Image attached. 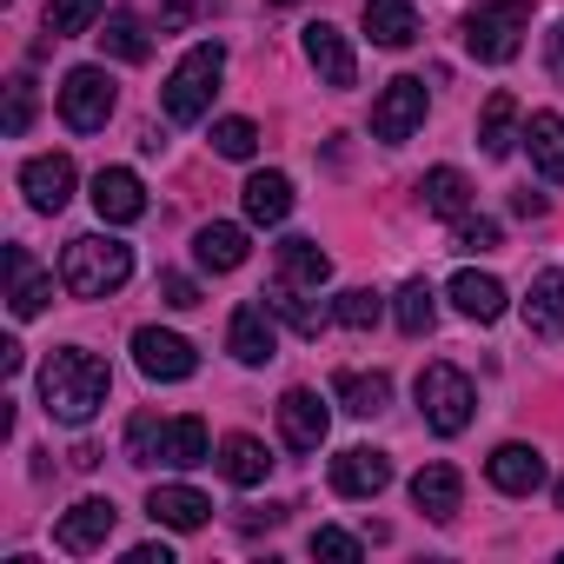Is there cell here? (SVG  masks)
<instances>
[{
    "label": "cell",
    "mask_w": 564,
    "mask_h": 564,
    "mask_svg": "<svg viewBox=\"0 0 564 564\" xmlns=\"http://www.w3.org/2000/svg\"><path fill=\"white\" fill-rule=\"evenodd\" d=\"M107 392H113V372H107L100 352L61 346V352L41 366V405H47V419H61V425H87V419L107 405Z\"/></svg>",
    "instance_id": "obj_1"
},
{
    "label": "cell",
    "mask_w": 564,
    "mask_h": 564,
    "mask_svg": "<svg viewBox=\"0 0 564 564\" xmlns=\"http://www.w3.org/2000/svg\"><path fill=\"white\" fill-rule=\"evenodd\" d=\"M127 279H133V246L127 239H113V232L67 239V252H61V286L74 300H107V293L127 286Z\"/></svg>",
    "instance_id": "obj_2"
},
{
    "label": "cell",
    "mask_w": 564,
    "mask_h": 564,
    "mask_svg": "<svg viewBox=\"0 0 564 564\" xmlns=\"http://www.w3.org/2000/svg\"><path fill=\"white\" fill-rule=\"evenodd\" d=\"M219 74H226V47H219V41L186 47V61H180V67L166 74V87H160L166 120H173V127L206 120V107H213V94H219Z\"/></svg>",
    "instance_id": "obj_3"
},
{
    "label": "cell",
    "mask_w": 564,
    "mask_h": 564,
    "mask_svg": "<svg viewBox=\"0 0 564 564\" xmlns=\"http://www.w3.org/2000/svg\"><path fill=\"white\" fill-rule=\"evenodd\" d=\"M524 34H531V0H478L465 14V47L485 67H505L524 47Z\"/></svg>",
    "instance_id": "obj_4"
},
{
    "label": "cell",
    "mask_w": 564,
    "mask_h": 564,
    "mask_svg": "<svg viewBox=\"0 0 564 564\" xmlns=\"http://www.w3.org/2000/svg\"><path fill=\"white\" fill-rule=\"evenodd\" d=\"M471 405H478V392H471V379L458 366H425L419 372V412H425V425L438 438H458L471 425Z\"/></svg>",
    "instance_id": "obj_5"
},
{
    "label": "cell",
    "mask_w": 564,
    "mask_h": 564,
    "mask_svg": "<svg viewBox=\"0 0 564 564\" xmlns=\"http://www.w3.org/2000/svg\"><path fill=\"white\" fill-rule=\"evenodd\" d=\"M61 120L74 133H100L113 120V80H107V67H74L61 80Z\"/></svg>",
    "instance_id": "obj_6"
},
{
    "label": "cell",
    "mask_w": 564,
    "mask_h": 564,
    "mask_svg": "<svg viewBox=\"0 0 564 564\" xmlns=\"http://www.w3.org/2000/svg\"><path fill=\"white\" fill-rule=\"evenodd\" d=\"M419 127H425V80H412V74L386 80V94L372 100V140L399 147V140H412Z\"/></svg>",
    "instance_id": "obj_7"
},
{
    "label": "cell",
    "mask_w": 564,
    "mask_h": 564,
    "mask_svg": "<svg viewBox=\"0 0 564 564\" xmlns=\"http://www.w3.org/2000/svg\"><path fill=\"white\" fill-rule=\"evenodd\" d=\"M133 366H140L147 379H160V386H180V379H193V372H199V352H193L180 333L140 326V333H133Z\"/></svg>",
    "instance_id": "obj_8"
},
{
    "label": "cell",
    "mask_w": 564,
    "mask_h": 564,
    "mask_svg": "<svg viewBox=\"0 0 564 564\" xmlns=\"http://www.w3.org/2000/svg\"><path fill=\"white\" fill-rule=\"evenodd\" d=\"M74 160L67 153H34L28 166H21V193H28V206L34 213H61L67 199H74Z\"/></svg>",
    "instance_id": "obj_9"
},
{
    "label": "cell",
    "mask_w": 564,
    "mask_h": 564,
    "mask_svg": "<svg viewBox=\"0 0 564 564\" xmlns=\"http://www.w3.org/2000/svg\"><path fill=\"white\" fill-rule=\"evenodd\" d=\"M113 524H120L113 498H80V505L54 524V544H61V551H74V557H87V551H100V544L113 538Z\"/></svg>",
    "instance_id": "obj_10"
},
{
    "label": "cell",
    "mask_w": 564,
    "mask_h": 564,
    "mask_svg": "<svg viewBox=\"0 0 564 564\" xmlns=\"http://www.w3.org/2000/svg\"><path fill=\"white\" fill-rule=\"evenodd\" d=\"M326 425H333V412L319 405V392L293 386L286 399H279V438H286L293 452H319L326 445Z\"/></svg>",
    "instance_id": "obj_11"
},
{
    "label": "cell",
    "mask_w": 564,
    "mask_h": 564,
    "mask_svg": "<svg viewBox=\"0 0 564 564\" xmlns=\"http://www.w3.org/2000/svg\"><path fill=\"white\" fill-rule=\"evenodd\" d=\"M94 213H100L107 226H133V219L147 213L140 173H133V166H100V173H94Z\"/></svg>",
    "instance_id": "obj_12"
},
{
    "label": "cell",
    "mask_w": 564,
    "mask_h": 564,
    "mask_svg": "<svg viewBox=\"0 0 564 564\" xmlns=\"http://www.w3.org/2000/svg\"><path fill=\"white\" fill-rule=\"evenodd\" d=\"M524 333L531 339H564V272L557 265H538L531 272V293H524Z\"/></svg>",
    "instance_id": "obj_13"
},
{
    "label": "cell",
    "mask_w": 564,
    "mask_h": 564,
    "mask_svg": "<svg viewBox=\"0 0 564 564\" xmlns=\"http://www.w3.org/2000/svg\"><path fill=\"white\" fill-rule=\"evenodd\" d=\"M485 478H491V485H498L505 498H531V491L544 485V452H538V445H518V438H511V445H498V452L485 458Z\"/></svg>",
    "instance_id": "obj_14"
},
{
    "label": "cell",
    "mask_w": 564,
    "mask_h": 564,
    "mask_svg": "<svg viewBox=\"0 0 564 564\" xmlns=\"http://www.w3.org/2000/svg\"><path fill=\"white\" fill-rule=\"evenodd\" d=\"M386 485H392V458H386V452L352 445V452L333 458V491H339V498H379Z\"/></svg>",
    "instance_id": "obj_15"
},
{
    "label": "cell",
    "mask_w": 564,
    "mask_h": 564,
    "mask_svg": "<svg viewBox=\"0 0 564 564\" xmlns=\"http://www.w3.org/2000/svg\"><path fill=\"white\" fill-rule=\"evenodd\" d=\"M226 352L239 366H265L279 352V333H272V306H239L232 326H226Z\"/></svg>",
    "instance_id": "obj_16"
},
{
    "label": "cell",
    "mask_w": 564,
    "mask_h": 564,
    "mask_svg": "<svg viewBox=\"0 0 564 564\" xmlns=\"http://www.w3.org/2000/svg\"><path fill=\"white\" fill-rule=\"evenodd\" d=\"M47 300H54V279L28 259V246H8V306H14V319L47 313Z\"/></svg>",
    "instance_id": "obj_17"
},
{
    "label": "cell",
    "mask_w": 564,
    "mask_h": 564,
    "mask_svg": "<svg viewBox=\"0 0 564 564\" xmlns=\"http://www.w3.org/2000/svg\"><path fill=\"white\" fill-rule=\"evenodd\" d=\"M306 61L319 67L326 87H352V80H359V61H352L346 34H339L333 21H313V28H306Z\"/></svg>",
    "instance_id": "obj_18"
},
{
    "label": "cell",
    "mask_w": 564,
    "mask_h": 564,
    "mask_svg": "<svg viewBox=\"0 0 564 564\" xmlns=\"http://www.w3.org/2000/svg\"><path fill=\"white\" fill-rule=\"evenodd\" d=\"M147 511H153V524H166V531H199V524L213 518V498L193 491V485H153V491H147Z\"/></svg>",
    "instance_id": "obj_19"
},
{
    "label": "cell",
    "mask_w": 564,
    "mask_h": 564,
    "mask_svg": "<svg viewBox=\"0 0 564 564\" xmlns=\"http://www.w3.org/2000/svg\"><path fill=\"white\" fill-rule=\"evenodd\" d=\"M326 279H333V259L319 252V239H279V286L319 293Z\"/></svg>",
    "instance_id": "obj_20"
},
{
    "label": "cell",
    "mask_w": 564,
    "mask_h": 564,
    "mask_svg": "<svg viewBox=\"0 0 564 564\" xmlns=\"http://www.w3.org/2000/svg\"><path fill=\"white\" fill-rule=\"evenodd\" d=\"M239 199H246V219H252V226H279V219L293 213V180L265 166V173H252V180H246V193H239Z\"/></svg>",
    "instance_id": "obj_21"
},
{
    "label": "cell",
    "mask_w": 564,
    "mask_h": 564,
    "mask_svg": "<svg viewBox=\"0 0 564 564\" xmlns=\"http://www.w3.org/2000/svg\"><path fill=\"white\" fill-rule=\"evenodd\" d=\"M366 34H372V47H412L419 41V8L412 0H366Z\"/></svg>",
    "instance_id": "obj_22"
},
{
    "label": "cell",
    "mask_w": 564,
    "mask_h": 564,
    "mask_svg": "<svg viewBox=\"0 0 564 564\" xmlns=\"http://www.w3.org/2000/svg\"><path fill=\"white\" fill-rule=\"evenodd\" d=\"M193 259H199L206 272H232V265H246V226H232V219L199 226V232H193Z\"/></svg>",
    "instance_id": "obj_23"
},
{
    "label": "cell",
    "mask_w": 564,
    "mask_h": 564,
    "mask_svg": "<svg viewBox=\"0 0 564 564\" xmlns=\"http://www.w3.org/2000/svg\"><path fill=\"white\" fill-rule=\"evenodd\" d=\"M206 458H213V438H206L199 419H166V425H160V465L193 471V465H206Z\"/></svg>",
    "instance_id": "obj_24"
},
{
    "label": "cell",
    "mask_w": 564,
    "mask_h": 564,
    "mask_svg": "<svg viewBox=\"0 0 564 564\" xmlns=\"http://www.w3.org/2000/svg\"><path fill=\"white\" fill-rule=\"evenodd\" d=\"M458 498H465V478L452 471V465H425L419 478H412V505L425 511V518H458Z\"/></svg>",
    "instance_id": "obj_25"
},
{
    "label": "cell",
    "mask_w": 564,
    "mask_h": 564,
    "mask_svg": "<svg viewBox=\"0 0 564 564\" xmlns=\"http://www.w3.org/2000/svg\"><path fill=\"white\" fill-rule=\"evenodd\" d=\"M452 306H458L465 319H478V326H491V319L505 313V286H498V279H491V272H471V265H465V272L452 279Z\"/></svg>",
    "instance_id": "obj_26"
},
{
    "label": "cell",
    "mask_w": 564,
    "mask_h": 564,
    "mask_svg": "<svg viewBox=\"0 0 564 564\" xmlns=\"http://www.w3.org/2000/svg\"><path fill=\"white\" fill-rule=\"evenodd\" d=\"M419 199H425V213H438V219H465V213H471V180H465L458 166H432V173L419 180Z\"/></svg>",
    "instance_id": "obj_27"
},
{
    "label": "cell",
    "mask_w": 564,
    "mask_h": 564,
    "mask_svg": "<svg viewBox=\"0 0 564 564\" xmlns=\"http://www.w3.org/2000/svg\"><path fill=\"white\" fill-rule=\"evenodd\" d=\"M219 471H226V485H239V491H252V485H265V471H272V452H265L259 438H246V432H232V438L219 445Z\"/></svg>",
    "instance_id": "obj_28"
},
{
    "label": "cell",
    "mask_w": 564,
    "mask_h": 564,
    "mask_svg": "<svg viewBox=\"0 0 564 564\" xmlns=\"http://www.w3.org/2000/svg\"><path fill=\"white\" fill-rule=\"evenodd\" d=\"M524 153L544 180H564V113H531L524 127Z\"/></svg>",
    "instance_id": "obj_29"
},
{
    "label": "cell",
    "mask_w": 564,
    "mask_h": 564,
    "mask_svg": "<svg viewBox=\"0 0 564 564\" xmlns=\"http://www.w3.org/2000/svg\"><path fill=\"white\" fill-rule=\"evenodd\" d=\"M478 147H485V160H505V153L518 147V100H511V94H491V100H485V113H478Z\"/></svg>",
    "instance_id": "obj_30"
},
{
    "label": "cell",
    "mask_w": 564,
    "mask_h": 564,
    "mask_svg": "<svg viewBox=\"0 0 564 564\" xmlns=\"http://www.w3.org/2000/svg\"><path fill=\"white\" fill-rule=\"evenodd\" d=\"M100 47H107L113 61H127V67L153 54V41H147V21H140L133 8H113V14H107V28H100Z\"/></svg>",
    "instance_id": "obj_31"
},
{
    "label": "cell",
    "mask_w": 564,
    "mask_h": 564,
    "mask_svg": "<svg viewBox=\"0 0 564 564\" xmlns=\"http://www.w3.org/2000/svg\"><path fill=\"white\" fill-rule=\"evenodd\" d=\"M392 319H399V333H405V339H425V333L438 326V300H432V286H425V279H405V286H399V300H392Z\"/></svg>",
    "instance_id": "obj_32"
},
{
    "label": "cell",
    "mask_w": 564,
    "mask_h": 564,
    "mask_svg": "<svg viewBox=\"0 0 564 564\" xmlns=\"http://www.w3.org/2000/svg\"><path fill=\"white\" fill-rule=\"evenodd\" d=\"M339 399L352 419H379L392 405V379L386 372H339Z\"/></svg>",
    "instance_id": "obj_33"
},
{
    "label": "cell",
    "mask_w": 564,
    "mask_h": 564,
    "mask_svg": "<svg viewBox=\"0 0 564 564\" xmlns=\"http://www.w3.org/2000/svg\"><path fill=\"white\" fill-rule=\"evenodd\" d=\"M100 14H107V0H47V34H54V41H74V34H87Z\"/></svg>",
    "instance_id": "obj_34"
},
{
    "label": "cell",
    "mask_w": 564,
    "mask_h": 564,
    "mask_svg": "<svg viewBox=\"0 0 564 564\" xmlns=\"http://www.w3.org/2000/svg\"><path fill=\"white\" fill-rule=\"evenodd\" d=\"M279 319H286L293 333H306V339H319V326H326V313L313 306V300H300V286H279V279H272V300H265Z\"/></svg>",
    "instance_id": "obj_35"
},
{
    "label": "cell",
    "mask_w": 564,
    "mask_h": 564,
    "mask_svg": "<svg viewBox=\"0 0 564 564\" xmlns=\"http://www.w3.org/2000/svg\"><path fill=\"white\" fill-rule=\"evenodd\" d=\"M379 313H386V300H379V293H366V286H352V293H339V300H333V319H339L346 333H372V326H379Z\"/></svg>",
    "instance_id": "obj_36"
},
{
    "label": "cell",
    "mask_w": 564,
    "mask_h": 564,
    "mask_svg": "<svg viewBox=\"0 0 564 564\" xmlns=\"http://www.w3.org/2000/svg\"><path fill=\"white\" fill-rule=\"evenodd\" d=\"M213 153H226V160H252V153H259V127L239 120V113L219 120V127H213Z\"/></svg>",
    "instance_id": "obj_37"
},
{
    "label": "cell",
    "mask_w": 564,
    "mask_h": 564,
    "mask_svg": "<svg viewBox=\"0 0 564 564\" xmlns=\"http://www.w3.org/2000/svg\"><path fill=\"white\" fill-rule=\"evenodd\" d=\"M127 458H133V465H160V419H153V412H140V419L127 425Z\"/></svg>",
    "instance_id": "obj_38"
},
{
    "label": "cell",
    "mask_w": 564,
    "mask_h": 564,
    "mask_svg": "<svg viewBox=\"0 0 564 564\" xmlns=\"http://www.w3.org/2000/svg\"><path fill=\"white\" fill-rule=\"evenodd\" d=\"M452 246H458V252H498V226L465 213V219H452Z\"/></svg>",
    "instance_id": "obj_39"
},
{
    "label": "cell",
    "mask_w": 564,
    "mask_h": 564,
    "mask_svg": "<svg viewBox=\"0 0 564 564\" xmlns=\"http://www.w3.org/2000/svg\"><path fill=\"white\" fill-rule=\"evenodd\" d=\"M28 127H34V80L21 74V80L8 87V140H21Z\"/></svg>",
    "instance_id": "obj_40"
},
{
    "label": "cell",
    "mask_w": 564,
    "mask_h": 564,
    "mask_svg": "<svg viewBox=\"0 0 564 564\" xmlns=\"http://www.w3.org/2000/svg\"><path fill=\"white\" fill-rule=\"evenodd\" d=\"M313 557L352 564V557H359V538H352V531H333V524H319V531H313Z\"/></svg>",
    "instance_id": "obj_41"
},
{
    "label": "cell",
    "mask_w": 564,
    "mask_h": 564,
    "mask_svg": "<svg viewBox=\"0 0 564 564\" xmlns=\"http://www.w3.org/2000/svg\"><path fill=\"white\" fill-rule=\"evenodd\" d=\"M160 293H166V306H180V313H193L199 306V286L186 272H160Z\"/></svg>",
    "instance_id": "obj_42"
},
{
    "label": "cell",
    "mask_w": 564,
    "mask_h": 564,
    "mask_svg": "<svg viewBox=\"0 0 564 564\" xmlns=\"http://www.w3.org/2000/svg\"><path fill=\"white\" fill-rule=\"evenodd\" d=\"M544 67H551V80H564V21L544 34Z\"/></svg>",
    "instance_id": "obj_43"
},
{
    "label": "cell",
    "mask_w": 564,
    "mask_h": 564,
    "mask_svg": "<svg viewBox=\"0 0 564 564\" xmlns=\"http://www.w3.org/2000/svg\"><path fill=\"white\" fill-rule=\"evenodd\" d=\"M193 14H199V8H193V0H166V14H160V28L173 34V28H186Z\"/></svg>",
    "instance_id": "obj_44"
},
{
    "label": "cell",
    "mask_w": 564,
    "mask_h": 564,
    "mask_svg": "<svg viewBox=\"0 0 564 564\" xmlns=\"http://www.w3.org/2000/svg\"><path fill=\"white\" fill-rule=\"evenodd\" d=\"M127 564H173V551H166V544H133Z\"/></svg>",
    "instance_id": "obj_45"
},
{
    "label": "cell",
    "mask_w": 564,
    "mask_h": 564,
    "mask_svg": "<svg viewBox=\"0 0 564 564\" xmlns=\"http://www.w3.org/2000/svg\"><path fill=\"white\" fill-rule=\"evenodd\" d=\"M21 366H28V352H21V346H14V339H0V372H8V379H14V372H21Z\"/></svg>",
    "instance_id": "obj_46"
},
{
    "label": "cell",
    "mask_w": 564,
    "mask_h": 564,
    "mask_svg": "<svg viewBox=\"0 0 564 564\" xmlns=\"http://www.w3.org/2000/svg\"><path fill=\"white\" fill-rule=\"evenodd\" d=\"M511 213H518V219H538V213H544V193H518Z\"/></svg>",
    "instance_id": "obj_47"
},
{
    "label": "cell",
    "mask_w": 564,
    "mask_h": 564,
    "mask_svg": "<svg viewBox=\"0 0 564 564\" xmlns=\"http://www.w3.org/2000/svg\"><path fill=\"white\" fill-rule=\"evenodd\" d=\"M551 505H557V511H564V478H557V485H551Z\"/></svg>",
    "instance_id": "obj_48"
},
{
    "label": "cell",
    "mask_w": 564,
    "mask_h": 564,
    "mask_svg": "<svg viewBox=\"0 0 564 564\" xmlns=\"http://www.w3.org/2000/svg\"><path fill=\"white\" fill-rule=\"evenodd\" d=\"M272 8H300V0H272Z\"/></svg>",
    "instance_id": "obj_49"
}]
</instances>
